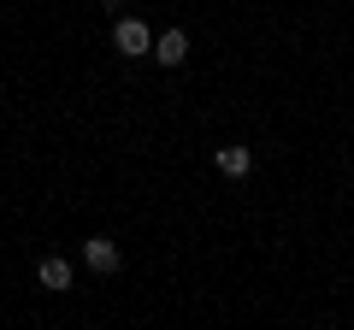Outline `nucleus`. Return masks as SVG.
<instances>
[{"mask_svg": "<svg viewBox=\"0 0 354 330\" xmlns=\"http://www.w3.org/2000/svg\"><path fill=\"white\" fill-rule=\"evenodd\" d=\"M83 266H88V271H101V278H113V271H118V242L88 236V242H83Z\"/></svg>", "mask_w": 354, "mask_h": 330, "instance_id": "2", "label": "nucleus"}, {"mask_svg": "<svg viewBox=\"0 0 354 330\" xmlns=\"http://www.w3.org/2000/svg\"><path fill=\"white\" fill-rule=\"evenodd\" d=\"M113 48L124 53V59H142V53H153V30L142 24V18H118V30H113Z\"/></svg>", "mask_w": 354, "mask_h": 330, "instance_id": "1", "label": "nucleus"}, {"mask_svg": "<svg viewBox=\"0 0 354 330\" xmlns=\"http://www.w3.org/2000/svg\"><path fill=\"white\" fill-rule=\"evenodd\" d=\"M213 159H218L225 177H248V171H254V153H248V148H218Z\"/></svg>", "mask_w": 354, "mask_h": 330, "instance_id": "5", "label": "nucleus"}, {"mask_svg": "<svg viewBox=\"0 0 354 330\" xmlns=\"http://www.w3.org/2000/svg\"><path fill=\"white\" fill-rule=\"evenodd\" d=\"M183 59H189V36H183V30H165V36L153 41V65H165V71H177Z\"/></svg>", "mask_w": 354, "mask_h": 330, "instance_id": "3", "label": "nucleus"}, {"mask_svg": "<svg viewBox=\"0 0 354 330\" xmlns=\"http://www.w3.org/2000/svg\"><path fill=\"white\" fill-rule=\"evenodd\" d=\"M36 278H41V289H71V260L48 254V260L36 266Z\"/></svg>", "mask_w": 354, "mask_h": 330, "instance_id": "4", "label": "nucleus"}]
</instances>
